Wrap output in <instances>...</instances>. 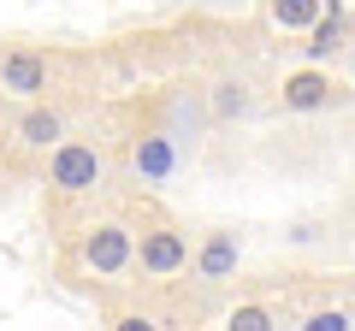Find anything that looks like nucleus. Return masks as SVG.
<instances>
[{
	"instance_id": "1",
	"label": "nucleus",
	"mask_w": 355,
	"mask_h": 331,
	"mask_svg": "<svg viewBox=\"0 0 355 331\" xmlns=\"http://www.w3.org/2000/svg\"><path fill=\"white\" fill-rule=\"evenodd\" d=\"M77 267L95 284H119L125 272H137V231L125 219H89L77 237Z\"/></svg>"
},
{
	"instance_id": "2",
	"label": "nucleus",
	"mask_w": 355,
	"mask_h": 331,
	"mask_svg": "<svg viewBox=\"0 0 355 331\" xmlns=\"http://www.w3.org/2000/svg\"><path fill=\"white\" fill-rule=\"evenodd\" d=\"M42 160H48V190L60 195V202L95 195L107 184V154L95 148V142H83V136H60Z\"/></svg>"
},
{
	"instance_id": "3",
	"label": "nucleus",
	"mask_w": 355,
	"mask_h": 331,
	"mask_svg": "<svg viewBox=\"0 0 355 331\" xmlns=\"http://www.w3.org/2000/svg\"><path fill=\"white\" fill-rule=\"evenodd\" d=\"M130 231H137V272L142 278H178V272L190 267V237H184L166 213H148Z\"/></svg>"
},
{
	"instance_id": "4",
	"label": "nucleus",
	"mask_w": 355,
	"mask_h": 331,
	"mask_svg": "<svg viewBox=\"0 0 355 331\" xmlns=\"http://www.w3.org/2000/svg\"><path fill=\"white\" fill-rule=\"evenodd\" d=\"M184 142L172 136L166 125H154V130H137L130 136V148H125V166H130V178L142 184V190H160V184H172L178 178V166H184Z\"/></svg>"
},
{
	"instance_id": "5",
	"label": "nucleus",
	"mask_w": 355,
	"mask_h": 331,
	"mask_svg": "<svg viewBox=\"0 0 355 331\" xmlns=\"http://www.w3.org/2000/svg\"><path fill=\"white\" fill-rule=\"evenodd\" d=\"M355 89L338 83L326 65H302V71H284L279 83V107L284 113H331V107H349Z\"/></svg>"
},
{
	"instance_id": "6",
	"label": "nucleus",
	"mask_w": 355,
	"mask_h": 331,
	"mask_svg": "<svg viewBox=\"0 0 355 331\" xmlns=\"http://www.w3.org/2000/svg\"><path fill=\"white\" fill-rule=\"evenodd\" d=\"M48 83H53V60L42 48H6V53H0V95L42 101Z\"/></svg>"
},
{
	"instance_id": "7",
	"label": "nucleus",
	"mask_w": 355,
	"mask_h": 331,
	"mask_svg": "<svg viewBox=\"0 0 355 331\" xmlns=\"http://www.w3.org/2000/svg\"><path fill=\"white\" fill-rule=\"evenodd\" d=\"M60 136H65V113H60V107L24 101V113H18V125H12V142H18V148H24V154H48Z\"/></svg>"
},
{
	"instance_id": "8",
	"label": "nucleus",
	"mask_w": 355,
	"mask_h": 331,
	"mask_svg": "<svg viewBox=\"0 0 355 331\" xmlns=\"http://www.w3.org/2000/svg\"><path fill=\"white\" fill-rule=\"evenodd\" d=\"M190 260H196V278H202V284H219V278H231V272L243 267V237L219 225V231L202 237V249H196Z\"/></svg>"
},
{
	"instance_id": "9",
	"label": "nucleus",
	"mask_w": 355,
	"mask_h": 331,
	"mask_svg": "<svg viewBox=\"0 0 355 331\" xmlns=\"http://www.w3.org/2000/svg\"><path fill=\"white\" fill-rule=\"evenodd\" d=\"M343 48H349V12H343V0H326V12L308 24L302 53H308V65H326V60H338Z\"/></svg>"
},
{
	"instance_id": "10",
	"label": "nucleus",
	"mask_w": 355,
	"mask_h": 331,
	"mask_svg": "<svg viewBox=\"0 0 355 331\" xmlns=\"http://www.w3.org/2000/svg\"><path fill=\"white\" fill-rule=\"evenodd\" d=\"M249 113H254V83L249 77H237V71L214 77V89H207V118H214V125H237V118H249Z\"/></svg>"
},
{
	"instance_id": "11",
	"label": "nucleus",
	"mask_w": 355,
	"mask_h": 331,
	"mask_svg": "<svg viewBox=\"0 0 355 331\" xmlns=\"http://www.w3.org/2000/svg\"><path fill=\"white\" fill-rule=\"evenodd\" d=\"M320 12H326V0H266V24L272 30H296V36H302Z\"/></svg>"
},
{
	"instance_id": "12",
	"label": "nucleus",
	"mask_w": 355,
	"mask_h": 331,
	"mask_svg": "<svg viewBox=\"0 0 355 331\" xmlns=\"http://www.w3.org/2000/svg\"><path fill=\"white\" fill-rule=\"evenodd\" d=\"M231 325H237V331H272V325H279V307H266V302H237V307H231Z\"/></svg>"
},
{
	"instance_id": "13",
	"label": "nucleus",
	"mask_w": 355,
	"mask_h": 331,
	"mask_svg": "<svg viewBox=\"0 0 355 331\" xmlns=\"http://www.w3.org/2000/svg\"><path fill=\"white\" fill-rule=\"evenodd\" d=\"M349 325V314H343V307H314V314L302 319V331H343Z\"/></svg>"
}]
</instances>
